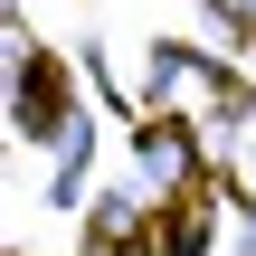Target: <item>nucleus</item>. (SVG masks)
<instances>
[{
	"instance_id": "1",
	"label": "nucleus",
	"mask_w": 256,
	"mask_h": 256,
	"mask_svg": "<svg viewBox=\"0 0 256 256\" xmlns=\"http://www.w3.org/2000/svg\"><path fill=\"white\" fill-rule=\"evenodd\" d=\"M133 162L152 171V190H190V133H180V124H162V114H152V124H142V142H133Z\"/></svg>"
}]
</instances>
